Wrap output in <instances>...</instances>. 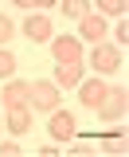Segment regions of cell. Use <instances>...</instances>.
<instances>
[{"mask_svg": "<svg viewBox=\"0 0 129 157\" xmlns=\"http://www.w3.org/2000/svg\"><path fill=\"white\" fill-rule=\"evenodd\" d=\"M47 47H51V59H55V63H86V43L78 36L59 32V36L47 39Z\"/></svg>", "mask_w": 129, "mask_h": 157, "instance_id": "1", "label": "cell"}, {"mask_svg": "<svg viewBox=\"0 0 129 157\" xmlns=\"http://www.w3.org/2000/svg\"><path fill=\"white\" fill-rule=\"evenodd\" d=\"M90 67L94 75H113L117 67H121V47L117 43H90Z\"/></svg>", "mask_w": 129, "mask_h": 157, "instance_id": "2", "label": "cell"}, {"mask_svg": "<svg viewBox=\"0 0 129 157\" xmlns=\"http://www.w3.org/2000/svg\"><path fill=\"white\" fill-rule=\"evenodd\" d=\"M125 110H129V90H125V86H110L106 98H102V106H98L94 114L102 118V122H121Z\"/></svg>", "mask_w": 129, "mask_h": 157, "instance_id": "3", "label": "cell"}, {"mask_svg": "<svg viewBox=\"0 0 129 157\" xmlns=\"http://www.w3.org/2000/svg\"><path fill=\"white\" fill-rule=\"evenodd\" d=\"M55 106H63V94H59V86L51 78H35L31 82V110H43V114H51Z\"/></svg>", "mask_w": 129, "mask_h": 157, "instance_id": "4", "label": "cell"}, {"mask_svg": "<svg viewBox=\"0 0 129 157\" xmlns=\"http://www.w3.org/2000/svg\"><path fill=\"white\" fill-rule=\"evenodd\" d=\"M74 114L71 110H63V106H55L51 114H47V130H51V137H55L59 145H67V141H74Z\"/></svg>", "mask_w": 129, "mask_h": 157, "instance_id": "5", "label": "cell"}, {"mask_svg": "<svg viewBox=\"0 0 129 157\" xmlns=\"http://www.w3.org/2000/svg\"><path fill=\"white\" fill-rule=\"evenodd\" d=\"M74 90H78V102H82V110H98V106H102V98H106V90H110V82L98 75V78H82Z\"/></svg>", "mask_w": 129, "mask_h": 157, "instance_id": "6", "label": "cell"}, {"mask_svg": "<svg viewBox=\"0 0 129 157\" xmlns=\"http://www.w3.org/2000/svg\"><path fill=\"white\" fill-rule=\"evenodd\" d=\"M0 106H31V82L28 78H8L4 90H0Z\"/></svg>", "mask_w": 129, "mask_h": 157, "instance_id": "7", "label": "cell"}, {"mask_svg": "<svg viewBox=\"0 0 129 157\" xmlns=\"http://www.w3.org/2000/svg\"><path fill=\"white\" fill-rule=\"evenodd\" d=\"M74 24H78V39H82V43H102L106 32H110V28H106V16H98V12H86V16L74 20Z\"/></svg>", "mask_w": 129, "mask_h": 157, "instance_id": "8", "label": "cell"}, {"mask_svg": "<svg viewBox=\"0 0 129 157\" xmlns=\"http://www.w3.org/2000/svg\"><path fill=\"white\" fill-rule=\"evenodd\" d=\"M31 106H8L4 110V130L8 134H16V137H24V134H31Z\"/></svg>", "mask_w": 129, "mask_h": 157, "instance_id": "9", "label": "cell"}, {"mask_svg": "<svg viewBox=\"0 0 129 157\" xmlns=\"http://www.w3.org/2000/svg\"><path fill=\"white\" fill-rule=\"evenodd\" d=\"M24 36L31 39V43H47V39L55 36V24H51V16H43V12H31V16L24 20Z\"/></svg>", "mask_w": 129, "mask_h": 157, "instance_id": "10", "label": "cell"}, {"mask_svg": "<svg viewBox=\"0 0 129 157\" xmlns=\"http://www.w3.org/2000/svg\"><path fill=\"white\" fill-rule=\"evenodd\" d=\"M86 78V63H55V82L59 90H74L78 82Z\"/></svg>", "mask_w": 129, "mask_h": 157, "instance_id": "11", "label": "cell"}, {"mask_svg": "<svg viewBox=\"0 0 129 157\" xmlns=\"http://www.w3.org/2000/svg\"><path fill=\"white\" fill-rule=\"evenodd\" d=\"M94 4H98V16H125L129 0H94Z\"/></svg>", "mask_w": 129, "mask_h": 157, "instance_id": "12", "label": "cell"}, {"mask_svg": "<svg viewBox=\"0 0 129 157\" xmlns=\"http://www.w3.org/2000/svg\"><path fill=\"white\" fill-rule=\"evenodd\" d=\"M59 8H63V16L78 20V16H86V12H90V0H63Z\"/></svg>", "mask_w": 129, "mask_h": 157, "instance_id": "13", "label": "cell"}, {"mask_svg": "<svg viewBox=\"0 0 129 157\" xmlns=\"http://www.w3.org/2000/svg\"><path fill=\"white\" fill-rule=\"evenodd\" d=\"M16 75V55L8 47H0V78H12Z\"/></svg>", "mask_w": 129, "mask_h": 157, "instance_id": "14", "label": "cell"}, {"mask_svg": "<svg viewBox=\"0 0 129 157\" xmlns=\"http://www.w3.org/2000/svg\"><path fill=\"white\" fill-rule=\"evenodd\" d=\"M12 36H16V24H12V20L4 16V12H0V47H4V43H8Z\"/></svg>", "mask_w": 129, "mask_h": 157, "instance_id": "15", "label": "cell"}, {"mask_svg": "<svg viewBox=\"0 0 129 157\" xmlns=\"http://www.w3.org/2000/svg\"><path fill=\"white\" fill-rule=\"evenodd\" d=\"M0 153H4V157H16V153H20V141H12V137H0Z\"/></svg>", "mask_w": 129, "mask_h": 157, "instance_id": "16", "label": "cell"}, {"mask_svg": "<svg viewBox=\"0 0 129 157\" xmlns=\"http://www.w3.org/2000/svg\"><path fill=\"white\" fill-rule=\"evenodd\" d=\"M113 36H117V47H125V43H129V24H125V16H121L117 28H113Z\"/></svg>", "mask_w": 129, "mask_h": 157, "instance_id": "17", "label": "cell"}, {"mask_svg": "<svg viewBox=\"0 0 129 157\" xmlns=\"http://www.w3.org/2000/svg\"><path fill=\"white\" fill-rule=\"evenodd\" d=\"M59 0H31V8H55Z\"/></svg>", "mask_w": 129, "mask_h": 157, "instance_id": "18", "label": "cell"}, {"mask_svg": "<svg viewBox=\"0 0 129 157\" xmlns=\"http://www.w3.org/2000/svg\"><path fill=\"white\" fill-rule=\"evenodd\" d=\"M12 4H16V8H31V0H12Z\"/></svg>", "mask_w": 129, "mask_h": 157, "instance_id": "19", "label": "cell"}, {"mask_svg": "<svg viewBox=\"0 0 129 157\" xmlns=\"http://www.w3.org/2000/svg\"><path fill=\"white\" fill-rule=\"evenodd\" d=\"M0 134H4V114H0Z\"/></svg>", "mask_w": 129, "mask_h": 157, "instance_id": "20", "label": "cell"}]
</instances>
